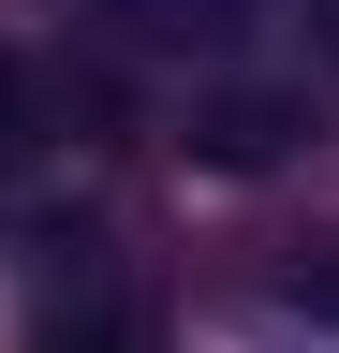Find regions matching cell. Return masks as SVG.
Returning <instances> with one entry per match:
<instances>
[{
	"label": "cell",
	"mask_w": 339,
	"mask_h": 353,
	"mask_svg": "<svg viewBox=\"0 0 339 353\" xmlns=\"http://www.w3.org/2000/svg\"><path fill=\"white\" fill-rule=\"evenodd\" d=\"M30 353H162V294L133 265H74V294H45Z\"/></svg>",
	"instance_id": "1"
},
{
	"label": "cell",
	"mask_w": 339,
	"mask_h": 353,
	"mask_svg": "<svg viewBox=\"0 0 339 353\" xmlns=\"http://www.w3.org/2000/svg\"><path fill=\"white\" fill-rule=\"evenodd\" d=\"M89 15H104V30H133V44H162V59H236L280 0H89Z\"/></svg>",
	"instance_id": "2"
},
{
	"label": "cell",
	"mask_w": 339,
	"mask_h": 353,
	"mask_svg": "<svg viewBox=\"0 0 339 353\" xmlns=\"http://www.w3.org/2000/svg\"><path fill=\"white\" fill-rule=\"evenodd\" d=\"M192 148H206V162H280V148H295V103H280V88H236V103L192 118Z\"/></svg>",
	"instance_id": "3"
},
{
	"label": "cell",
	"mask_w": 339,
	"mask_h": 353,
	"mask_svg": "<svg viewBox=\"0 0 339 353\" xmlns=\"http://www.w3.org/2000/svg\"><path fill=\"white\" fill-rule=\"evenodd\" d=\"M30 148H45V88L30 59H0V176H30Z\"/></svg>",
	"instance_id": "4"
},
{
	"label": "cell",
	"mask_w": 339,
	"mask_h": 353,
	"mask_svg": "<svg viewBox=\"0 0 339 353\" xmlns=\"http://www.w3.org/2000/svg\"><path fill=\"white\" fill-rule=\"evenodd\" d=\"M295 309H325V324H339V265H310V280H280Z\"/></svg>",
	"instance_id": "5"
},
{
	"label": "cell",
	"mask_w": 339,
	"mask_h": 353,
	"mask_svg": "<svg viewBox=\"0 0 339 353\" xmlns=\"http://www.w3.org/2000/svg\"><path fill=\"white\" fill-rule=\"evenodd\" d=\"M310 30H325V59H339V0H310Z\"/></svg>",
	"instance_id": "6"
}]
</instances>
